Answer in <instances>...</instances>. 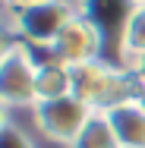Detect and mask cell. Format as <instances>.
<instances>
[{"instance_id": "cell-1", "label": "cell", "mask_w": 145, "mask_h": 148, "mask_svg": "<svg viewBox=\"0 0 145 148\" xmlns=\"http://www.w3.org/2000/svg\"><path fill=\"white\" fill-rule=\"evenodd\" d=\"M69 79H73V95L98 114L107 110L117 101H123V98H133L139 88V82L129 79V73H120L104 60L69 66Z\"/></svg>"}, {"instance_id": "cell-2", "label": "cell", "mask_w": 145, "mask_h": 148, "mask_svg": "<svg viewBox=\"0 0 145 148\" xmlns=\"http://www.w3.org/2000/svg\"><path fill=\"white\" fill-rule=\"evenodd\" d=\"M95 114H98V110H91L85 101H79L76 95H66V98H57V101H38V104L32 107L35 126H38L47 139L63 142V145H73Z\"/></svg>"}, {"instance_id": "cell-3", "label": "cell", "mask_w": 145, "mask_h": 148, "mask_svg": "<svg viewBox=\"0 0 145 148\" xmlns=\"http://www.w3.org/2000/svg\"><path fill=\"white\" fill-rule=\"evenodd\" d=\"M79 13L76 3L69 0H44V3H32L16 10V32L38 47H51L60 38V32L73 22V16Z\"/></svg>"}, {"instance_id": "cell-4", "label": "cell", "mask_w": 145, "mask_h": 148, "mask_svg": "<svg viewBox=\"0 0 145 148\" xmlns=\"http://www.w3.org/2000/svg\"><path fill=\"white\" fill-rule=\"evenodd\" d=\"M35 76L38 63L22 41H13V47L0 60V104L3 107H35Z\"/></svg>"}, {"instance_id": "cell-5", "label": "cell", "mask_w": 145, "mask_h": 148, "mask_svg": "<svg viewBox=\"0 0 145 148\" xmlns=\"http://www.w3.org/2000/svg\"><path fill=\"white\" fill-rule=\"evenodd\" d=\"M101 47H104L101 29L79 10V13L73 16V22L60 32V38L47 51H51V60H57L63 66H79V63L101 60Z\"/></svg>"}, {"instance_id": "cell-6", "label": "cell", "mask_w": 145, "mask_h": 148, "mask_svg": "<svg viewBox=\"0 0 145 148\" xmlns=\"http://www.w3.org/2000/svg\"><path fill=\"white\" fill-rule=\"evenodd\" d=\"M104 120L111 123L117 142L123 148H145V107L139 104V98H123L111 104L107 110H101Z\"/></svg>"}, {"instance_id": "cell-7", "label": "cell", "mask_w": 145, "mask_h": 148, "mask_svg": "<svg viewBox=\"0 0 145 148\" xmlns=\"http://www.w3.org/2000/svg\"><path fill=\"white\" fill-rule=\"evenodd\" d=\"M73 95V79H69V66H63L57 60H44L38 63V76H35V98L38 101H57Z\"/></svg>"}, {"instance_id": "cell-8", "label": "cell", "mask_w": 145, "mask_h": 148, "mask_svg": "<svg viewBox=\"0 0 145 148\" xmlns=\"http://www.w3.org/2000/svg\"><path fill=\"white\" fill-rule=\"evenodd\" d=\"M117 51H120V57H123L126 66L139 57V54H145V3H136V6H133L126 25H123V35H120Z\"/></svg>"}, {"instance_id": "cell-9", "label": "cell", "mask_w": 145, "mask_h": 148, "mask_svg": "<svg viewBox=\"0 0 145 148\" xmlns=\"http://www.w3.org/2000/svg\"><path fill=\"white\" fill-rule=\"evenodd\" d=\"M69 148H123V145L117 142V136L111 129V123L104 120V114H95Z\"/></svg>"}, {"instance_id": "cell-10", "label": "cell", "mask_w": 145, "mask_h": 148, "mask_svg": "<svg viewBox=\"0 0 145 148\" xmlns=\"http://www.w3.org/2000/svg\"><path fill=\"white\" fill-rule=\"evenodd\" d=\"M0 148H35V142L29 139L25 129H19L16 123H6L0 129Z\"/></svg>"}, {"instance_id": "cell-11", "label": "cell", "mask_w": 145, "mask_h": 148, "mask_svg": "<svg viewBox=\"0 0 145 148\" xmlns=\"http://www.w3.org/2000/svg\"><path fill=\"white\" fill-rule=\"evenodd\" d=\"M126 69L133 73V79H136V82H145V54H139V57L133 60Z\"/></svg>"}, {"instance_id": "cell-12", "label": "cell", "mask_w": 145, "mask_h": 148, "mask_svg": "<svg viewBox=\"0 0 145 148\" xmlns=\"http://www.w3.org/2000/svg\"><path fill=\"white\" fill-rule=\"evenodd\" d=\"M10 47H13V41H10V35H6V32L0 29V60H3V54H6Z\"/></svg>"}, {"instance_id": "cell-13", "label": "cell", "mask_w": 145, "mask_h": 148, "mask_svg": "<svg viewBox=\"0 0 145 148\" xmlns=\"http://www.w3.org/2000/svg\"><path fill=\"white\" fill-rule=\"evenodd\" d=\"M6 123H13V120H10V107H3V104H0V129H3Z\"/></svg>"}, {"instance_id": "cell-14", "label": "cell", "mask_w": 145, "mask_h": 148, "mask_svg": "<svg viewBox=\"0 0 145 148\" xmlns=\"http://www.w3.org/2000/svg\"><path fill=\"white\" fill-rule=\"evenodd\" d=\"M136 98H139V104L145 107V82H139V88H136Z\"/></svg>"}, {"instance_id": "cell-15", "label": "cell", "mask_w": 145, "mask_h": 148, "mask_svg": "<svg viewBox=\"0 0 145 148\" xmlns=\"http://www.w3.org/2000/svg\"><path fill=\"white\" fill-rule=\"evenodd\" d=\"M32 3H44V0H13L16 10H19V6H32Z\"/></svg>"}, {"instance_id": "cell-16", "label": "cell", "mask_w": 145, "mask_h": 148, "mask_svg": "<svg viewBox=\"0 0 145 148\" xmlns=\"http://www.w3.org/2000/svg\"><path fill=\"white\" fill-rule=\"evenodd\" d=\"M3 6H13V0H0V10H3Z\"/></svg>"}, {"instance_id": "cell-17", "label": "cell", "mask_w": 145, "mask_h": 148, "mask_svg": "<svg viewBox=\"0 0 145 148\" xmlns=\"http://www.w3.org/2000/svg\"><path fill=\"white\" fill-rule=\"evenodd\" d=\"M133 3H145V0H133Z\"/></svg>"}]
</instances>
